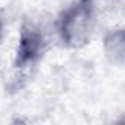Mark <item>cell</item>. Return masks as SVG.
<instances>
[{
  "label": "cell",
  "instance_id": "1",
  "mask_svg": "<svg viewBox=\"0 0 125 125\" xmlns=\"http://www.w3.org/2000/svg\"><path fill=\"white\" fill-rule=\"evenodd\" d=\"M96 0H75L59 16L57 31L65 47L81 49L90 43L96 27Z\"/></svg>",
  "mask_w": 125,
  "mask_h": 125
},
{
  "label": "cell",
  "instance_id": "4",
  "mask_svg": "<svg viewBox=\"0 0 125 125\" xmlns=\"http://www.w3.org/2000/svg\"><path fill=\"white\" fill-rule=\"evenodd\" d=\"M2 38H3V21L0 18V43H2Z\"/></svg>",
  "mask_w": 125,
  "mask_h": 125
},
{
  "label": "cell",
  "instance_id": "2",
  "mask_svg": "<svg viewBox=\"0 0 125 125\" xmlns=\"http://www.w3.org/2000/svg\"><path fill=\"white\" fill-rule=\"evenodd\" d=\"M47 41L40 25L25 21L21 27L13 68L16 71H27L35 66L46 53Z\"/></svg>",
  "mask_w": 125,
  "mask_h": 125
},
{
  "label": "cell",
  "instance_id": "3",
  "mask_svg": "<svg viewBox=\"0 0 125 125\" xmlns=\"http://www.w3.org/2000/svg\"><path fill=\"white\" fill-rule=\"evenodd\" d=\"M104 49L107 56L112 57V60L118 65H122L124 59V32L122 30H115L110 34H107L104 40Z\"/></svg>",
  "mask_w": 125,
  "mask_h": 125
}]
</instances>
